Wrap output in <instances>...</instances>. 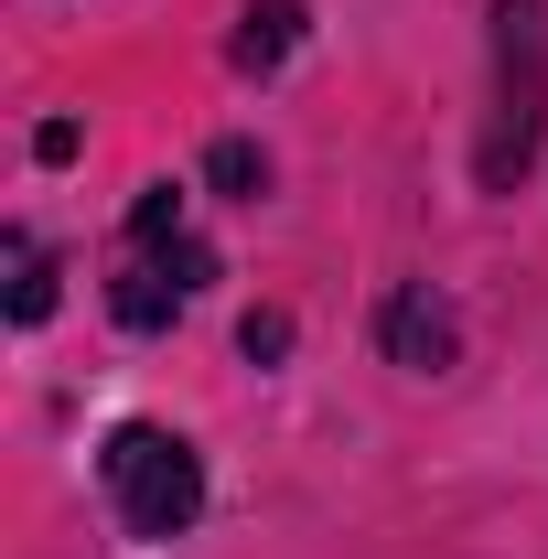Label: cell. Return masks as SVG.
<instances>
[{
	"mask_svg": "<svg viewBox=\"0 0 548 559\" xmlns=\"http://www.w3.org/2000/svg\"><path fill=\"white\" fill-rule=\"evenodd\" d=\"M97 485H108V506H119L130 538H183V527L205 516V463H194V441L162 430V419H119V430L97 441Z\"/></svg>",
	"mask_w": 548,
	"mask_h": 559,
	"instance_id": "obj_1",
	"label": "cell"
},
{
	"mask_svg": "<svg viewBox=\"0 0 548 559\" xmlns=\"http://www.w3.org/2000/svg\"><path fill=\"white\" fill-rule=\"evenodd\" d=\"M194 280H215V259L183 237V183H151L130 205V237H119V280H108V312L130 323V334H162L183 301H194Z\"/></svg>",
	"mask_w": 548,
	"mask_h": 559,
	"instance_id": "obj_2",
	"label": "cell"
},
{
	"mask_svg": "<svg viewBox=\"0 0 548 559\" xmlns=\"http://www.w3.org/2000/svg\"><path fill=\"white\" fill-rule=\"evenodd\" d=\"M548 130V0H495V130H484V183L505 194Z\"/></svg>",
	"mask_w": 548,
	"mask_h": 559,
	"instance_id": "obj_3",
	"label": "cell"
},
{
	"mask_svg": "<svg viewBox=\"0 0 548 559\" xmlns=\"http://www.w3.org/2000/svg\"><path fill=\"white\" fill-rule=\"evenodd\" d=\"M377 345L398 355L409 377H441L452 345H463V323H452V301H441L430 280H398V290H388V312H377Z\"/></svg>",
	"mask_w": 548,
	"mask_h": 559,
	"instance_id": "obj_4",
	"label": "cell"
},
{
	"mask_svg": "<svg viewBox=\"0 0 548 559\" xmlns=\"http://www.w3.org/2000/svg\"><path fill=\"white\" fill-rule=\"evenodd\" d=\"M290 44H301V0H248L226 55H237V75H279V66H290Z\"/></svg>",
	"mask_w": 548,
	"mask_h": 559,
	"instance_id": "obj_5",
	"label": "cell"
},
{
	"mask_svg": "<svg viewBox=\"0 0 548 559\" xmlns=\"http://www.w3.org/2000/svg\"><path fill=\"white\" fill-rule=\"evenodd\" d=\"M0 259H11V323H44L55 312V259H44V237H0Z\"/></svg>",
	"mask_w": 548,
	"mask_h": 559,
	"instance_id": "obj_6",
	"label": "cell"
},
{
	"mask_svg": "<svg viewBox=\"0 0 548 559\" xmlns=\"http://www.w3.org/2000/svg\"><path fill=\"white\" fill-rule=\"evenodd\" d=\"M205 183H215V194H270V162H259L248 140H215V151H205Z\"/></svg>",
	"mask_w": 548,
	"mask_h": 559,
	"instance_id": "obj_7",
	"label": "cell"
},
{
	"mask_svg": "<svg viewBox=\"0 0 548 559\" xmlns=\"http://www.w3.org/2000/svg\"><path fill=\"white\" fill-rule=\"evenodd\" d=\"M237 345H248V355H290V312H248Z\"/></svg>",
	"mask_w": 548,
	"mask_h": 559,
	"instance_id": "obj_8",
	"label": "cell"
}]
</instances>
